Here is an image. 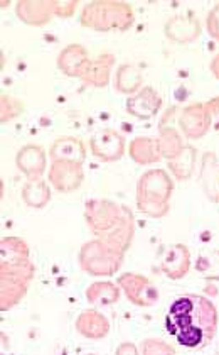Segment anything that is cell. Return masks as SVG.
<instances>
[{
  "label": "cell",
  "instance_id": "1",
  "mask_svg": "<svg viewBox=\"0 0 219 355\" xmlns=\"http://www.w3.org/2000/svg\"><path fill=\"white\" fill-rule=\"evenodd\" d=\"M219 327L216 304L202 295H182L172 301L165 316L169 334L187 349L213 342Z\"/></svg>",
  "mask_w": 219,
  "mask_h": 355
},
{
  "label": "cell",
  "instance_id": "2",
  "mask_svg": "<svg viewBox=\"0 0 219 355\" xmlns=\"http://www.w3.org/2000/svg\"><path fill=\"white\" fill-rule=\"evenodd\" d=\"M174 180L162 168L145 171L137 183V208L151 218H162L171 210Z\"/></svg>",
  "mask_w": 219,
  "mask_h": 355
},
{
  "label": "cell",
  "instance_id": "3",
  "mask_svg": "<svg viewBox=\"0 0 219 355\" xmlns=\"http://www.w3.org/2000/svg\"><path fill=\"white\" fill-rule=\"evenodd\" d=\"M83 28L95 33H110L118 31L125 33L135 22V12L132 6L118 0H96L83 7L79 17Z\"/></svg>",
  "mask_w": 219,
  "mask_h": 355
},
{
  "label": "cell",
  "instance_id": "4",
  "mask_svg": "<svg viewBox=\"0 0 219 355\" xmlns=\"http://www.w3.org/2000/svg\"><path fill=\"white\" fill-rule=\"evenodd\" d=\"M125 254L126 252L111 244L105 237H96L82 245L78 254V262L79 268L90 276L106 277L120 271Z\"/></svg>",
  "mask_w": 219,
  "mask_h": 355
},
{
  "label": "cell",
  "instance_id": "5",
  "mask_svg": "<svg viewBox=\"0 0 219 355\" xmlns=\"http://www.w3.org/2000/svg\"><path fill=\"white\" fill-rule=\"evenodd\" d=\"M32 261L28 242L19 237H6L0 242V274L24 279L30 283L34 279Z\"/></svg>",
  "mask_w": 219,
  "mask_h": 355
},
{
  "label": "cell",
  "instance_id": "6",
  "mask_svg": "<svg viewBox=\"0 0 219 355\" xmlns=\"http://www.w3.org/2000/svg\"><path fill=\"white\" fill-rule=\"evenodd\" d=\"M124 208L118 203L110 202V200L93 198L84 205V220H86L88 229L96 237H105L110 234L124 215Z\"/></svg>",
  "mask_w": 219,
  "mask_h": 355
},
{
  "label": "cell",
  "instance_id": "7",
  "mask_svg": "<svg viewBox=\"0 0 219 355\" xmlns=\"http://www.w3.org/2000/svg\"><path fill=\"white\" fill-rule=\"evenodd\" d=\"M117 284L125 293L126 300L138 308H151L159 301V289L144 274L125 272L120 274Z\"/></svg>",
  "mask_w": 219,
  "mask_h": 355
},
{
  "label": "cell",
  "instance_id": "8",
  "mask_svg": "<svg viewBox=\"0 0 219 355\" xmlns=\"http://www.w3.org/2000/svg\"><path fill=\"white\" fill-rule=\"evenodd\" d=\"M213 127V121L207 112L206 103L194 102L184 107L179 114V130L186 139L199 141L206 136Z\"/></svg>",
  "mask_w": 219,
  "mask_h": 355
},
{
  "label": "cell",
  "instance_id": "9",
  "mask_svg": "<svg viewBox=\"0 0 219 355\" xmlns=\"http://www.w3.org/2000/svg\"><path fill=\"white\" fill-rule=\"evenodd\" d=\"M48 181L59 193H73L84 183L83 164L73 161H51L48 169Z\"/></svg>",
  "mask_w": 219,
  "mask_h": 355
},
{
  "label": "cell",
  "instance_id": "10",
  "mask_svg": "<svg viewBox=\"0 0 219 355\" xmlns=\"http://www.w3.org/2000/svg\"><path fill=\"white\" fill-rule=\"evenodd\" d=\"M125 137L115 129H103L90 139V150L98 161L115 163L125 156Z\"/></svg>",
  "mask_w": 219,
  "mask_h": 355
},
{
  "label": "cell",
  "instance_id": "11",
  "mask_svg": "<svg viewBox=\"0 0 219 355\" xmlns=\"http://www.w3.org/2000/svg\"><path fill=\"white\" fill-rule=\"evenodd\" d=\"M201 33L202 26L194 14H175L164 24V36L175 44H191Z\"/></svg>",
  "mask_w": 219,
  "mask_h": 355
},
{
  "label": "cell",
  "instance_id": "12",
  "mask_svg": "<svg viewBox=\"0 0 219 355\" xmlns=\"http://www.w3.org/2000/svg\"><path fill=\"white\" fill-rule=\"evenodd\" d=\"M162 109V96L152 87H144L125 100V112L138 121H149Z\"/></svg>",
  "mask_w": 219,
  "mask_h": 355
},
{
  "label": "cell",
  "instance_id": "13",
  "mask_svg": "<svg viewBox=\"0 0 219 355\" xmlns=\"http://www.w3.org/2000/svg\"><path fill=\"white\" fill-rule=\"evenodd\" d=\"M15 166L22 173L28 181L41 180L48 169V156L46 150L37 144H28L19 149L15 156Z\"/></svg>",
  "mask_w": 219,
  "mask_h": 355
},
{
  "label": "cell",
  "instance_id": "14",
  "mask_svg": "<svg viewBox=\"0 0 219 355\" xmlns=\"http://www.w3.org/2000/svg\"><path fill=\"white\" fill-rule=\"evenodd\" d=\"M191 250L186 244H174L165 250L162 261H160V271L169 279L179 281L184 279L191 271Z\"/></svg>",
  "mask_w": 219,
  "mask_h": 355
},
{
  "label": "cell",
  "instance_id": "15",
  "mask_svg": "<svg viewBox=\"0 0 219 355\" xmlns=\"http://www.w3.org/2000/svg\"><path fill=\"white\" fill-rule=\"evenodd\" d=\"M91 58L88 49L82 44H68L66 48L61 49L57 55L56 64L63 75L69 78H83Z\"/></svg>",
  "mask_w": 219,
  "mask_h": 355
},
{
  "label": "cell",
  "instance_id": "16",
  "mask_svg": "<svg viewBox=\"0 0 219 355\" xmlns=\"http://www.w3.org/2000/svg\"><path fill=\"white\" fill-rule=\"evenodd\" d=\"M15 14L24 24L41 28L51 22L55 10L51 0H21L15 6Z\"/></svg>",
  "mask_w": 219,
  "mask_h": 355
},
{
  "label": "cell",
  "instance_id": "17",
  "mask_svg": "<svg viewBox=\"0 0 219 355\" xmlns=\"http://www.w3.org/2000/svg\"><path fill=\"white\" fill-rule=\"evenodd\" d=\"M128 156L133 163L140 166H152L162 161L159 139L151 136H138L128 144Z\"/></svg>",
  "mask_w": 219,
  "mask_h": 355
},
{
  "label": "cell",
  "instance_id": "18",
  "mask_svg": "<svg viewBox=\"0 0 219 355\" xmlns=\"http://www.w3.org/2000/svg\"><path fill=\"white\" fill-rule=\"evenodd\" d=\"M78 334L90 340H99L110 334V322L98 310H84L78 315L75 323Z\"/></svg>",
  "mask_w": 219,
  "mask_h": 355
},
{
  "label": "cell",
  "instance_id": "19",
  "mask_svg": "<svg viewBox=\"0 0 219 355\" xmlns=\"http://www.w3.org/2000/svg\"><path fill=\"white\" fill-rule=\"evenodd\" d=\"M115 67V56L110 53H102L90 61L83 75V83L93 88H105L110 85L111 71Z\"/></svg>",
  "mask_w": 219,
  "mask_h": 355
},
{
  "label": "cell",
  "instance_id": "20",
  "mask_svg": "<svg viewBox=\"0 0 219 355\" xmlns=\"http://www.w3.org/2000/svg\"><path fill=\"white\" fill-rule=\"evenodd\" d=\"M199 184L209 202L219 203V163L214 153H206L201 161Z\"/></svg>",
  "mask_w": 219,
  "mask_h": 355
},
{
  "label": "cell",
  "instance_id": "21",
  "mask_svg": "<svg viewBox=\"0 0 219 355\" xmlns=\"http://www.w3.org/2000/svg\"><path fill=\"white\" fill-rule=\"evenodd\" d=\"M49 156H51V161H73V163L83 164L86 159V148L82 139L63 136L53 142Z\"/></svg>",
  "mask_w": 219,
  "mask_h": 355
},
{
  "label": "cell",
  "instance_id": "22",
  "mask_svg": "<svg viewBox=\"0 0 219 355\" xmlns=\"http://www.w3.org/2000/svg\"><path fill=\"white\" fill-rule=\"evenodd\" d=\"M29 286L30 283L28 281L0 274V310H12L15 304L21 303L24 296L28 295Z\"/></svg>",
  "mask_w": 219,
  "mask_h": 355
},
{
  "label": "cell",
  "instance_id": "23",
  "mask_svg": "<svg viewBox=\"0 0 219 355\" xmlns=\"http://www.w3.org/2000/svg\"><path fill=\"white\" fill-rule=\"evenodd\" d=\"M113 87L118 94L132 96L144 88V76L135 64L124 63L117 68L113 76Z\"/></svg>",
  "mask_w": 219,
  "mask_h": 355
},
{
  "label": "cell",
  "instance_id": "24",
  "mask_svg": "<svg viewBox=\"0 0 219 355\" xmlns=\"http://www.w3.org/2000/svg\"><path fill=\"white\" fill-rule=\"evenodd\" d=\"M84 296H86L88 303L95 304V306H111L120 301L122 289L113 281H96L86 288Z\"/></svg>",
  "mask_w": 219,
  "mask_h": 355
},
{
  "label": "cell",
  "instance_id": "25",
  "mask_svg": "<svg viewBox=\"0 0 219 355\" xmlns=\"http://www.w3.org/2000/svg\"><path fill=\"white\" fill-rule=\"evenodd\" d=\"M159 146H160V153H162V159L169 161L175 159L179 157L180 154L184 153L186 149V144H184V137L182 134L179 132V129H175L174 125H169L165 122V125L162 123L159 129Z\"/></svg>",
  "mask_w": 219,
  "mask_h": 355
},
{
  "label": "cell",
  "instance_id": "26",
  "mask_svg": "<svg viewBox=\"0 0 219 355\" xmlns=\"http://www.w3.org/2000/svg\"><path fill=\"white\" fill-rule=\"evenodd\" d=\"M22 200L29 208L34 210H41V208L48 207L51 202V184L46 181L44 178L41 180H32L22 187Z\"/></svg>",
  "mask_w": 219,
  "mask_h": 355
},
{
  "label": "cell",
  "instance_id": "27",
  "mask_svg": "<svg viewBox=\"0 0 219 355\" xmlns=\"http://www.w3.org/2000/svg\"><path fill=\"white\" fill-rule=\"evenodd\" d=\"M133 235H135V218H133L132 211L125 207L124 215H122V220L118 222V225L110 234H106L105 239L110 241L113 245H117L118 249L126 252L128 247L132 245Z\"/></svg>",
  "mask_w": 219,
  "mask_h": 355
},
{
  "label": "cell",
  "instance_id": "28",
  "mask_svg": "<svg viewBox=\"0 0 219 355\" xmlns=\"http://www.w3.org/2000/svg\"><path fill=\"white\" fill-rule=\"evenodd\" d=\"M169 171L172 173V176L179 181H187L191 180L192 173H194L196 166V149L186 146L184 153L180 154L175 159L169 161Z\"/></svg>",
  "mask_w": 219,
  "mask_h": 355
},
{
  "label": "cell",
  "instance_id": "29",
  "mask_svg": "<svg viewBox=\"0 0 219 355\" xmlns=\"http://www.w3.org/2000/svg\"><path fill=\"white\" fill-rule=\"evenodd\" d=\"M24 112V103L10 95L0 96V122L9 123Z\"/></svg>",
  "mask_w": 219,
  "mask_h": 355
},
{
  "label": "cell",
  "instance_id": "30",
  "mask_svg": "<svg viewBox=\"0 0 219 355\" xmlns=\"http://www.w3.org/2000/svg\"><path fill=\"white\" fill-rule=\"evenodd\" d=\"M142 355H175V350L160 338H147L142 343Z\"/></svg>",
  "mask_w": 219,
  "mask_h": 355
},
{
  "label": "cell",
  "instance_id": "31",
  "mask_svg": "<svg viewBox=\"0 0 219 355\" xmlns=\"http://www.w3.org/2000/svg\"><path fill=\"white\" fill-rule=\"evenodd\" d=\"M78 3H79L78 0H64V2L53 0V10H55L56 17L68 19L76 12V9H78Z\"/></svg>",
  "mask_w": 219,
  "mask_h": 355
},
{
  "label": "cell",
  "instance_id": "32",
  "mask_svg": "<svg viewBox=\"0 0 219 355\" xmlns=\"http://www.w3.org/2000/svg\"><path fill=\"white\" fill-rule=\"evenodd\" d=\"M206 31L214 41L219 42V3L209 10L206 17Z\"/></svg>",
  "mask_w": 219,
  "mask_h": 355
},
{
  "label": "cell",
  "instance_id": "33",
  "mask_svg": "<svg viewBox=\"0 0 219 355\" xmlns=\"http://www.w3.org/2000/svg\"><path fill=\"white\" fill-rule=\"evenodd\" d=\"M206 107H207V112H209V115H211V121H213V123H216V125L219 127V96H213L211 100H207Z\"/></svg>",
  "mask_w": 219,
  "mask_h": 355
},
{
  "label": "cell",
  "instance_id": "34",
  "mask_svg": "<svg viewBox=\"0 0 219 355\" xmlns=\"http://www.w3.org/2000/svg\"><path fill=\"white\" fill-rule=\"evenodd\" d=\"M117 355H138V349H137L135 343L124 342L117 349Z\"/></svg>",
  "mask_w": 219,
  "mask_h": 355
},
{
  "label": "cell",
  "instance_id": "35",
  "mask_svg": "<svg viewBox=\"0 0 219 355\" xmlns=\"http://www.w3.org/2000/svg\"><path fill=\"white\" fill-rule=\"evenodd\" d=\"M209 69H211V73H213V76H214V78H216L218 82H219V53H218L216 56L213 58V60H211Z\"/></svg>",
  "mask_w": 219,
  "mask_h": 355
},
{
  "label": "cell",
  "instance_id": "36",
  "mask_svg": "<svg viewBox=\"0 0 219 355\" xmlns=\"http://www.w3.org/2000/svg\"><path fill=\"white\" fill-rule=\"evenodd\" d=\"M90 355H95V354H90Z\"/></svg>",
  "mask_w": 219,
  "mask_h": 355
}]
</instances>
